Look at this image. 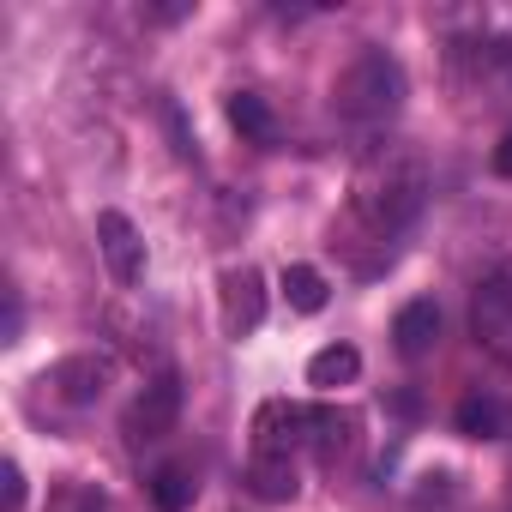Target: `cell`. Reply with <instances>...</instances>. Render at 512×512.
I'll use <instances>...</instances> for the list:
<instances>
[{
	"label": "cell",
	"mask_w": 512,
	"mask_h": 512,
	"mask_svg": "<svg viewBox=\"0 0 512 512\" xmlns=\"http://www.w3.org/2000/svg\"><path fill=\"white\" fill-rule=\"evenodd\" d=\"M428 205V163L410 151V145H374L350 181V223H344V241L350 235H368L380 241V253H392V241L422 217ZM338 247V241H332Z\"/></svg>",
	"instance_id": "1"
},
{
	"label": "cell",
	"mask_w": 512,
	"mask_h": 512,
	"mask_svg": "<svg viewBox=\"0 0 512 512\" xmlns=\"http://www.w3.org/2000/svg\"><path fill=\"white\" fill-rule=\"evenodd\" d=\"M404 97H410L404 61L386 55V49H362V55L338 73V85H332V109H338V121L356 127V133L392 127V121L404 115Z\"/></svg>",
	"instance_id": "2"
},
{
	"label": "cell",
	"mask_w": 512,
	"mask_h": 512,
	"mask_svg": "<svg viewBox=\"0 0 512 512\" xmlns=\"http://www.w3.org/2000/svg\"><path fill=\"white\" fill-rule=\"evenodd\" d=\"M181 374L175 368H157L151 380H145V392L127 404V416H121V434L133 440V446H157L163 434H175V422H181Z\"/></svg>",
	"instance_id": "3"
},
{
	"label": "cell",
	"mask_w": 512,
	"mask_h": 512,
	"mask_svg": "<svg viewBox=\"0 0 512 512\" xmlns=\"http://www.w3.org/2000/svg\"><path fill=\"white\" fill-rule=\"evenodd\" d=\"M470 338H476L488 356L512 362V272L488 278V284L470 296Z\"/></svg>",
	"instance_id": "4"
},
{
	"label": "cell",
	"mask_w": 512,
	"mask_h": 512,
	"mask_svg": "<svg viewBox=\"0 0 512 512\" xmlns=\"http://www.w3.org/2000/svg\"><path fill=\"white\" fill-rule=\"evenodd\" d=\"M217 296H223V332L229 338L260 332V320H266V278L253 266H229L217 278Z\"/></svg>",
	"instance_id": "5"
},
{
	"label": "cell",
	"mask_w": 512,
	"mask_h": 512,
	"mask_svg": "<svg viewBox=\"0 0 512 512\" xmlns=\"http://www.w3.org/2000/svg\"><path fill=\"white\" fill-rule=\"evenodd\" d=\"M97 247H103V266H109V278H115L121 290L145 278V241H139L133 217L103 211V217H97Z\"/></svg>",
	"instance_id": "6"
},
{
	"label": "cell",
	"mask_w": 512,
	"mask_h": 512,
	"mask_svg": "<svg viewBox=\"0 0 512 512\" xmlns=\"http://www.w3.org/2000/svg\"><path fill=\"white\" fill-rule=\"evenodd\" d=\"M308 404H290V398H278V404H266L260 416H253V452H296V446H308Z\"/></svg>",
	"instance_id": "7"
},
{
	"label": "cell",
	"mask_w": 512,
	"mask_h": 512,
	"mask_svg": "<svg viewBox=\"0 0 512 512\" xmlns=\"http://www.w3.org/2000/svg\"><path fill=\"white\" fill-rule=\"evenodd\" d=\"M109 380H115V362L97 356V350L67 356V362H55V374H49V386H55L67 404H97V398L109 392Z\"/></svg>",
	"instance_id": "8"
},
{
	"label": "cell",
	"mask_w": 512,
	"mask_h": 512,
	"mask_svg": "<svg viewBox=\"0 0 512 512\" xmlns=\"http://www.w3.org/2000/svg\"><path fill=\"white\" fill-rule=\"evenodd\" d=\"M458 61L476 73V91H482L488 103L512 91V43H500V37H476V43L458 49Z\"/></svg>",
	"instance_id": "9"
},
{
	"label": "cell",
	"mask_w": 512,
	"mask_h": 512,
	"mask_svg": "<svg viewBox=\"0 0 512 512\" xmlns=\"http://www.w3.org/2000/svg\"><path fill=\"white\" fill-rule=\"evenodd\" d=\"M434 338H440V308H434V302H404L398 320H392L398 356H404V362H422V356L434 350Z\"/></svg>",
	"instance_id": "10"
},
{
	"label": "cell",
	"mask_w": 512,
	"mask_h": 512,
	"mask_svg": "<svg viewBox=\"0 0 512 512\" xmlns=\"http://www.w3.org/2000/svg\"><path fill=\"white\" fill-rule=\"evenodd\" d=\"M247 488L260 494V500H296V488H302L296 458H290V452H253V464H247Z\"/></svg>",
	"instance_id": "11"
},
{
	"label": "cell",
	"mask_w": 512,
	"mask_h": 512,
	"mask_svg": "<svg viewBox=\"0 0 512 512\" xmlns=\"http://www.w3.org/2000/svg\"><path fill=\"white\" fill-rule=\"evenodd\" d=\"M452 422H458V434H470V440H500L512 416H506V404H500L494 392H464L458 410H452Z\"/></svg>",
	"instance_id": "12"
},
{
	"label": "cell",
	"mask_w": 512,
	"mask_h": 512,
	"mask_svg": "<svg viewBox=\"0 0 512 512\" xmlns=\"http://www.w3.org/2000/svg\"><path fill=\"white\" fill-rule=\"evenodd\" d=\"M229 121H235V133L253 139V145H278V115H272V103H266L260 91H235V97H229Z\"/></svg>",
	"instance_id": "13"
},
{
	"label": "cell",
	"mask_w": 512,
	"mask_h": 512,
	"mask_svg": "<svg viewBox=\"0 0 512 512\" xmlns=\"http://www.w3.org/2000/svg\"><path fill=\"white\" fill-rule=\"evenodd\" d=\"M356 374H362L356 344H326V350L308 356V386H320V392H338V386H350Z\"/></svg>",
	"instance_id": "14"
},
{
	"label": "cell",
	"mask_w": 512,
	"mask_h": 512,
	"mask_svg": "<svg viewBox=\"0 0 512 512\" xmlns=\"http://www.w3.org/2000/svg\"><path fill=\"white\" fill-rule=\"evenodd\" d=\"M350 428H356V416H344V410L320 404V410L308 416V446H314L326 464H338V458L350 452Z\"/></svg>",
	"instance_id": "15"
},
{
	"label": "cell",
	"mask_w": 512,
	"mask_h": 512,
	"mask_svg": "<svg viewBox=\"0 0 512 512\" xmlns=\"http://www.w3.org/2000/svg\"><path fill=\"white\" fill-rule=\"evenodd\" d=\"M145 488H151V506H157V512H187L193 494H199V482H193L187 464H157V470L145 476Z\"/></svg>",
	"instance_id": "16"
},
{
	"label": "cell",
	"mask_w": 512,
	"mask_h": 512,
	"mask_svg": "<svg viewBox=\"0 0 512 512\" xmlns=\"http://www.w3.org/2000/svg\"><path fill=\"white\" fill-rule=\"evenodd\" d=\"M284 296H290V308H296V314H320V308H326V296H332V284H326L314 266H290V272H284Z\"/></svg>",
	"instance_id": "17"
},
{
	"label": "cell",
	"mask_w": 512,
	"mask_h": 512,
	"mask_svg": "<svg viewBox=\"0 0 512 512\" xmlns=\"http://www.w3.org/2000/svg\"><path fill=\"white\" fill-rule=\"evenodd\" d=\"M0 482H7V506H0V512H25V470L7 458V470H0Z\"/></svg>",
	"instance_id": "18"
},
{
	"label": "cell",
	"mask_w": 512,
	"mask_h": 512,
	"mask_svg": "<svg viewBox=\"0 0 512 512\" xmlns=\"http://www.w3.org/2000/svg\"><path fill=\"white\" fill-rule=\"evenodd\" d=\"M494 175H506L512 181V127L500 133V145H494Z\"/></svg>",
	"instance_id": "19"
}]
</instances>
